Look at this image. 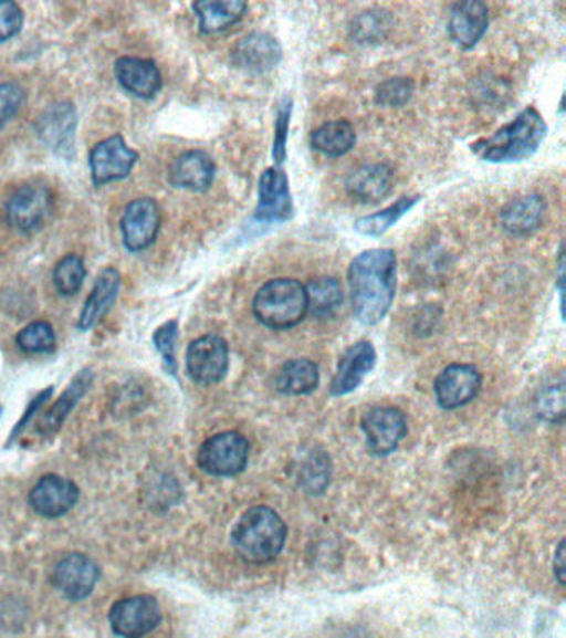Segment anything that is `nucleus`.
Instances as JSON below:
<instances>
[{
    "label": "nucleus",
    "instance_id": "obj_1",
    "mask_svg": "<svg viewBox=\"0 0 566 638\" xmlns=\"http://www.w3.org/2000/svg\"><path fill=\"white\" fill-rule=\"evenodd\" d=\"M347 280L357 320L364 325H377L389 313L396 296V253L389 248L364 251L350 263Z\"/></svg>",
    "mask_w": 566,
    "mask_h": 638
},
{
    "label": "nucleus",
    "instance_id": "obj_2",
    "mask_svg": "<svg viewBox=\"0 0 566 638\" xmlns=\"http://www.w3.org/2000/svg\"><path fill=\"white\" fill-rule=\"evenodd\" d=\"M546 128L542 115L533 107L516 115L512 124L496 130L492 137L472 144L476 157L490 164H515L528 160L545 140Z\"/></svg>",
    "mask_w": 566,
    "mask_h": 638
},
{
    "label": "nucleus",
    "instance_id": "obj_3",
    "mask_svg": "<svg viewBox=\"0 0 566 638\" xmlns=\"http://www.w3.org/2000/svg\"><path fill=\"white\" fill-rule=\"evenodd\" d=\"M287 529L277 512L266 505H256L241 515L234 525L231 542L243 561L266 564L283 551Z\"/></svg>",
    "mask_w": 566,
    "mask_h": 638
},
{
    "label": "nucleus",
    "instance_id": "obj_4",
    "mask_svg": "<svg viewBox=\"0 0 566 638\" xmlns=\"http://www.w3.org/2000/svg\"><path fill=\"white\" fill-rule=\"evenodd\" d=\"M253 313L268 328H294L307 314L306 286L293 278L268 281L254 296Z\"/></svg>",
    "mask_w": 566,
    "mask_h": 638
},
{
    "label": "nucleus",
    "instance_id": "obj_5",
    "mask_svg": "<svg viewBox=\"0 0 566 638\" xmlns=\"http://www.w3.org/2000/svg\"><path fill=\"white\" fill-rule=\"evenodd\" d=\"M250 444L240 432H220L203 442L198 452V464L205 472L218 478L237 475L244 471Z\"/></svg>",
    "mask_w": 566,
    "mask_h": 638
},
{
    "label": "nucleus",
    "instance_id": "obj_6",
    "mask_svg": "<svg viewBox=\"0 0 566 638\" xmlns=\"http://www.w3.org/2000/svg\"><path fill=\"white\" fill-rule=\"evenodd\" d=\"M230 368V352L220 336L208 335L195 339L187 352L188 375L198 385H217Z\"/></svg>",
    "mask_w": 566,
    "mask_h": 638
},
{
    "label": "nucleus",
    "instance_id": "obj_7",
    "mask_svg": "<svg viewBox=\"0 0 566 638\" xmlns=\"http://www.w3.org/2000/svg\"><path fill=\"white\" fill-rule=\"evenodd\" d=\"M161 620L158 602L150 595L118 600L111 610V625L124 638H142L157 628Z\"/></svg>",
    "mask_w": 566,
    "mask_h": 638
},
{
    "label": "nucleus",
    "instance_id": "obj_8",
    "mask_svg": "<svg viewBox=\"0 0 566 638\" xmlns=\"http://www.w3.org/2000/svg\"><path fill=\"white\" fill-rule=\"evenodd\" d=\"M293 217L290 180L280 167H271L261 175L258 207L253 218L258 223H284Z\"/></svg>",
    "mask_w": 566,
    "mask_h": 638
},
{
    "label": "nucleus",
    "instance_id": "obj_9",
    "mask_svg": "<svg viewBox=\"0 0 566 638\" xmlns=\"http://www.w3.org/2000/svg\"><path fill=\"white\" fill-rule=\"evenodd\" d=\"M54 207V197L48 185H24L19 188L8 203V220L15 230L32 231L41 227Z\"/></svg>",
    "mask_w": 566,
    "mask_h": 638
},
{
    "label": "nucleus",
    "instance_id": "obj_10",
    "mask_svg": "<svg viewBox=\"0 0 566 638\" xmlns=\"http://www.w3.org/2000/svg\"><path fill=\"white\" fill-rule=\"evenodd\" d=\"M363 431L367 448L377 456L396 451L407 435V419L403 412L389 406L370 409L363 418Z\"/></svg>",
    "mask_w": 566,
    "mask_h": 638
},
{
    "label": "nucleus",
    "instance_id": "obj_11",
    "mask_svg": "<svg viewBox=\"0 0 566 638\" xmlns=\"http://www.w3.org/2000/svg\"><path fill=\"white\" fill-rule=\"evenodd\" d=\"M138 154L127 147L122 135H114L95 145L91 151L92 181L97 187L128 177L137 164Z\"/></svg>",
    "mask_w": 566,
    "mask_h": 638
},
{
    "label": "nucleus",
    "instance_id": "obj_12",
    "mask_svg": "<svg viewBox=\"0 0 566 638\" xmlns=\"http://www.w3.org/2000/svg\"><path fill=\"white\" fill-rule=\"evenodd\" d=\"M161 213L157 201L140 198L125 208L120 228L125 247L130 251H142L157 240L160 231Z\"/></svg>",
    "mask_w": 566,
    "mask_h": 638
},
{
    "label": "nucleus",
    "instance_id": "obj_13",
    "mask_svg": "<svg viewBox=\"0 0 566 638\" xmlns=\"http://www.w3.org/2000/svg\"><path fill=\"white\" fill-rule=\"evenodd\" d=\"M482 376L470 365H450L436 379L433 391L440 408L459 409L479 395Z\"/></svg>",
    "mask_w": 566,
    "mask_h": 638
},
{
    "label": "nucleus",
    "instance_id": "obj_14",
    "mask_svg": "<svg viewBox=\"0 0 566 638\" xmlns=\"http://www.w3.org/2000/svg\"><path fill=\"white\" fill-rule=\"evenodd\" d=\"M101 571L87 555L71 554L55 567L52 581L69 600H84L97 585Z\"/></svg>",
    "mask_w": 566,
    "mask_h": 638
},
{
    "label": "nucleus",
    "instance_id": "obj_15",
    "mask_svg": "<svg viewBox=\"0 0 566 638\" xmlns=\"http://www.w3.org/2000/svg\"><path fill=\"white\" fill-rule=\"evenodd\" d=\"M283 49L273 35L254 32L241 39L233 49V62L240 71L263 75L277 67Z\"/></svg>",
    "mask_w": 566,
    "mask_h": 638
},
{
    "label": "nucleus",
    "instance_id": "obj_16",
    "mask_svg": "<svg viewBox=\"0 0 566 638\" xmlns=\"http://www.w3.org/2000/svg\"><path fill=\"white\" fill-rule=\"evenodd\" d=\"M489 29V8L479 0L457 2L450 9L449 31L453 44L463 51L475 48Z\"/></svg>",
    "mask_w": 566,
    "mask_h": 638
},
{
    "label": "nucleus",
    "instance_id": "obj_17",
    "mask_svg": "<svg viewBox=\"0 0 566 638\" xmlns=\"http://www.w3.org/2000/svg\"><path fill=\"white\" fill-rule=\"evenodd\" d=\"M78 495L81 492L74 482L61 475H45L32 489L29 502L39 515L55 519L67 514L77 504Z\"/></svg>",
    "mask_w": 566,
    "mask_h": 638
},
{
    "label": "nucleus",
    "instance_id": "obj_18",
    "mask_svg": "<svg viewBox=\"0 0 566 638\" xmlns=\"http://www.w3.org/2000/svg\"><path fill=\"white\" fill-rule=\"evenodd\" d=\"M376 349H374L373 343L364 339V342L350 346L337 365L336 375L331 383V395H349L354 389L359 388L360 383L376 366Z\"/></svg>",
    "mask_w": 566,
    "mask_h": 638
},
{
    "label": "nucleus",
    "instance_id": "obj_19",
    "mask_svg": "<svg viewBox=\"0 0 566 638\" xmlns=\"http://www.w3.org/2000/svg\"><path fill=\"white\" fill-rule=\"evenodd\" d=\"M77 114L71 104H55L42 114L38 122L39 138L59 155L74 150Z\"/></svg>",
    "mask_w": 566,
    "mask_h": 638
},
{
    "label": "nucleus",
    "instance_id": "obj_20",
    "mask_svg": "<svg viewBox=\"0 0 566 638\" xmlns=\"http://www.w3.org/2000/svg\"><path fill=\"white\" fill-rule=\"evenodd\" d=\"M217 167L213 158L201 150L185 151L170 168V184L184 190L207 191L213 185Z\"/></svg>",
    "mask_w": 566,
    "mask_h": 638
},
{
    "label": "nucleus",
    "instance_id": "obj_21",
    "mask_svg": "<svg viewBox=\"0 0 566 638\" xmlns=\"http://www.w3.org/2000/svg\"><path fill=\"white\" fill-rule=\"evenodd\" d=\"M394 174L387 165H364L347 177L346 190L359 203H379L389 197Z\"/></svg>",
    "mask_w": 566,
    "mask_h": 638
},
{
    "label": "nucleus",
    "instance_id": "obj_22",
    "mask_svg": "<svg viewBox=\"0 0 566 638\" xmlns=\"http://www.w3.org/2000/svg\"><path fill=\"white\" fill-rule=\"evenodd\" d=\"M115 74L125 91L140 98H154L161 88L157 64L147 59L122 57L115 64Z\"/></svg>",
    "mask_w": 566,
    "mask_h": 638
},
{
    "label": "nucleus",
    "instance_id": "obj_23",
    "mask_svg": "<svg viewBox=\"0 0 566 638\" xmlns=\"http://www.w3.org/2000/svg\"><path fill=\"white\" fill-rule=\"evenodd\" d=\"M546 203L539 195H526L510 201L502 213L500 223L512 237H526L538 230L545 217Z\"/></svg>",
    "mask_w": 566,
    "mask_h": 638
},
{
    "label": "nucleus",
    "instance_id": "obj_24",
    "mask_svg": "<svg viewBox=\"0 0 566 638\" xmlns=\"http://www.w3.org/2000/svg\"><path fill=\"white\" fill-rule=\"evenodd\" d=\"M120 283V273L115 268H105L101 271L91 296L85 301L81 320H78V328L87 332L92 326L97 325L98 320L111 310L112 304L117 300Z\"/></svg>",
    "mask_w": 566,
    "mask_h": 638
},
{
    "label": "nucleus",
    "instance_id": "obj_25",
    "mask_svg": "<svg viewBox=\"0 0 566 638\" xmlns=\"http://www.w3.org/2000/svg\"><path fill=\"white\" fill-rule=\"evenodd\" d=\"M203 34H217L238 24L248 11L243 0H205L193 4Z\"/></svg>",
    "mask_w": 566,
    "mask_h": 638
},
{
    "label": "nucleus",
    "instance_id": "obj_26",
    "mask_svg": "<svg viewBox=\"0 0 566 638\" xmlns=\"http://www.w3.org/2000/svg\"><path fill=\"white\" fill-rule=\"evenodd\" d=\"M274 383L283 395H311L319 385V369L310 359H291L277 372Z\"/></svg>",
    "mask_w": 566,
    "mask_h": 638
},
{
    "label": "nucleus",
    "instance_id": "obj_27",
    "mask_svg": "<svg viewBox=\"0 0 566 638\" xmlns=\"http://www.w3.org/2000/svg\"><path fill=\"white\" fill-rule=\"evenodd\" d=\"M356 145V130L346 121L327 122L311 134V147L327 157H343Z\"/></svg>",
    "mask_w": 566,
    "mask_h": 638
},
{
    "label": "nucleus",
    "instance_id": "obj_28",
    "mask_svg": "<svg viewBox=\"0 0 566 638\" xmlns=\"http://www.w3.org/2000/svg\"><path fill=\"white\" fill-rule=\"evenodd\" d=\"M307 313L317 320H331L343 306L344 293L336 278H317L306 286Z\"/></svg>",
    "mask_w": 566,
    "mask_h": 638
},
{
    "label": "nucleus",
    "instance_id": "obj_29",
    "mask_svg": "<svg viewBox=\"0 0 566 638\" xmlns=\"http://www.w3.org/2000/svg\"><path fill=\"white\" fill-rule=\"evenodd\" d=\"M92 381H94V375H92L91 369H84V372L78 373L72 385L69 386L67 391L61 396V399L42 418L39 431L44 432V435H52V432L57 431L71 409L77 405L78 399L91 388Z\"/></svg>",
    "mask_w": 566,
    "mask_h": 638
},
{
    "label": "nucleus",
    "instance_id": "obj_30",
    "mask_svg": "<svg viewBox=\"0 0 566 638\" xmlns=\"http://www.w3.org/2000/svg\"><path fill=\"white\" fill-rule=\"evenodd\" d=\"M420 200H422L420 197L399 198L396 203L384 208L382 211H377V213L369 215V217L359 218V220L354 223V228H356V231H359L360 234H366V237H380V234L386 233L390 227H394L407 211L412 210Z\"/></svg>",
    "mask_w": 566,
    "mask_h": 638
},
{
    "label": "nucleus",
    "instance_id": "obj_31",
    "mask_svg": "<svg viewBox=\"0 0 566 638\" xmlns=\"http://www.w3.org/2000/svg\"><path fill=\"white\" fill-rule=\"evenodd\" d=\"M392 18L389 12L373 9V11L363 12L354 19L350 24V35L357 44L370 45L382 42L389 34Z\"/></svg>",
    "mask_w": 566,
    "mask_h": 638
},
{
    "label": "nucleus",
    "instance_id": "obj_32",
    "mask_svg": "<svg viewBox=\"0 0 566 638\" xmlns=\"http://www.w3.org/2000/svg\"><path fill=\"white\" fill-rule=\"evenodd\" d=\"M85 280L84 261L77 254H67L54 270V284L62 296H74Z\"/></svg>",
    "mask_w": 566,
    "mask_h": 638
},
{
    "label": "nucleus",
    "instance_id": "obj_33",
    "mask_svg": "<svg viewBox=\"0 0 566 638\" xmlns=\"http://www.w3.org/2000/svg\"><path fill=\"white\" fill-rule=\"evenodd\" d=\"M55 332L49 323L38 322L22 330L18 335V346L24 353L31 355H42L52 353L55 349Z\"/></svg>",
    "mask_w": 566,
    "mask_h": 638
},
{
    "label": "nucleus",
    "instance_id": "obj_34",
    "mask_svg": "<svg viewBox=\"0 0 566 638\" xmlns=\"http://www.w3.org/2000/svg\"><path fill=\"white\" fill-rule=\"evenodd\" d=\"M413 82L406 77H394L376 88V102L382 107H402L412 98Z\"/></svg>",
    "mask_w": 566,
    "mask_h": 638
},
{
    "label": "nucleus",
    "instance_id": "obj_35",
    "mask_svg": "<svg viewBox=\"0 0 566 638\" xmlns=\"http://www.w3.org/2000/svg\"><path fill=\"white\" fill-rule=\"evenodd\" d=\"M291 112H293V102L284 98L283 104L277 108L276 125H274L273 158L277 167L286 160L287 132H290Z\"/></svg>",
    "mask_w": 566,
    "mask_h": 638
},
{
    "label": "nucleus",
    "instance_id": "obj_36",
    "mask_svg": "<svg viewBox=\"0 0 566 638\" xmlns=\"http://www.w3.org/2000/svg\"><path fill=\"white\" fill-rule=\"evenodd\" d=\"M563 383L545 389L538 398V415L546 421L558 422L565 416V388Z\"/></svg>",
    "mask_w": 566,
    "mask_h": 638
},
{
    "label": "nucleus",
    "instance_id": "obj_37",
    "mask_svg": "<svg viewBox=\"0 0 566 638\" xmlns=\"http://www.w3.org/2000/svg\"><path fill=\"white\" fill-rule=\"evenodd\" d=\"M178 338V323L175 320L165 323L161 328L157 330L155 333V346H157L158 353L164 356L165 366H167L168 372L171 375L177 373V359H175V345H177Z\"/></svg>",
    "mask_w": 566,
    "mask_h": 638
},
{
    "label": "nucleus",
    "instance_id": "obj_38",
    "mask_svg": "<svg viewBox=\"0 0 566 638\" xmlns=\"http://www.w3.org/2000/svg\"><path fill=\"white\" fill-rule=\"evenodd\" d=\"M25 92L18 84L0 85V127L11 122L24 105Z\"/></svg>",
    "mask_w": 566,
    "mask_h": 638
},
{
    "label": "nucleus",
    "instance_id": "obj_39",
    "mask_svg": "<svg viewBox=\"0 0 566 638\" xmlns=\"http://www.w3.org/2000/svg\"><path fill=\"white\" fill-rule=\"evenodd\" d=\"M24 24L22 9L15 2H0V42L19 34Z\"/></svg>",
    "mask_w": 566,
    "mask_h": 638
},
{
    "label": "nucleus",
    "instance_id": "obj_40",
    "mask_svg": "<svg viewBox=\"0 0 566 638\" xmlns=\"http://www.w3.org/2000/svg\"><path fill=\"white\" fill-rule=\"evenodd\" d=\"M52 395V388L45 389L44 393H41V395L38 396V398L34 399V402H32L31 405V409H28V412H25L24 418H22V421L19 422L18 428L14 429V431H12V436H11V441H14V438H18L19 435H21L22 429L25 428V426H28V422L31 421L32 418H34L35 411H39V408H41L42 405H44L45 401H48L49 398H51Z\"/></svg>",
    "mask_w": 566,
    "mask_h": 638
},
{
    "label": "nucleus",
    "instance_id": "obj_41",
    "mask_svg": "<svg viewBox=\"0 0 566 638\" xmlns=\"http://www.w3.org/2000/svg\"><path fill=\"white\" fill-rule=\"evenodd\" d=\"M553 571H555L556 578H558L559 584L565 585V541L559 542L558 551H556L555 558H553Z\"/></svg>",
    "mask_w": 566,
    "mask_h": 638
},
{
    "label": "nucleus",
    "instance_id": "obj_42",
    "mask_svg": "<svg viewBox=\"0 0 566 638\" xmlns=\"http://www.w3.org/2000/svg\"><path fill=\"white\" fill-rule=\"evenodd\" d=\"M340 638H367L366 635L357 634V631H350V634L343 635Z\"/></svg>",
    "mask_w": 566,
    "mask_h": 638
},
{
    "label": "nucleus",
    "instance_id": "obj_43",
    "mask_svg": "<svg viewBox=\"0 0 566 638\" xmlns=\"http://www.w3.org/2000/svg\"><path fill=\"white\" fill-rule=\"evenodd\" d=\"M0 415H2V408H0Z\"/></svg>",
    "mask_w": 566,
    "mask_h": 638
}]
</instances>
